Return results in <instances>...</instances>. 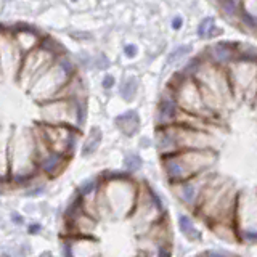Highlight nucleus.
Here are the masks:
<instances>
[{"label": "nucleus", "instance_id": "obj_1", "mask_svg": "<svg viewBox=\"0 0 257 257\" xmlns=\"http://www.w3.org/2000/svg\"><path fill=\"white\" fill-rule=\"evenodd\" d=\"M161 169L169 185L179 183L193 177L215 171L219 161L217 150H183L174 155L159 158Z\"/></svg>", "mask_w": 257, "mask_h": 257}, {"label": "nucleus", "instance_id": "obj_2", "mask_svg": "<svg viewBox=\"0 0 257 257\" xmlns=\"http://www.w3.org/2000/svg\"><path fill=\"white\" fill-rule=\"evenodd\" d=\"M100 175L103 179L100 191L109 207L111 219H128L137 203L140 182L124 171H104Z\"/></svg>", "mask_w": 257, "mask_h": 257}, {"label": "nucleus", "instance_id": "obj_3", "mask_svg": "<svg viewBox=\"0 0 257 257\" xmlns=\"http://www.w3.org/2000/svg\"><path fill=\"white\" fill-rule=\"evenodd\" d=\"M74 74H77L74 63L68 56L60 55L52 66L31 85L29 92L32 100L37 101L39 104L53 100Z\"/></svg>", "mask_w": 257, "mask_h": 257}, {"label": "nucleus", "instance_id": "obj_4", "mask_svg": "<svg viewBox=\"0 0 257 257\" xmlns=\"http://www.w3.org/2000/svg\"><path fill=\"white\" fill-rule=\"evenodd\" d=\"M225 71L235 100H244L252 104L257 96V60L239 55Z\"/></svg>", "mask_w": 257, "mask_h": 257}, {"label": "nucleus", "instance_id": "obj_5", "mask_svg": "<svg viewBox=\"0 0 257 257\" xmlns=\"http://www.w3.org/2000/svg\"><path fill=\"white\" fill-rule=\"evenodd\" d=\"M32 131L40 137L48 150L64 155L69 159L74 156L79 139L82 135V131L74 125H52L45 122H37Z\"/></svg>", "mask_w": 257, "mask_h": 257}, {"label": "nucleus", "instance_id": "obj_6", "mask_svg": "<svg viewBox=\"0 0 257 257\" xmlns=\"http://www.w3.org/2000/svg\"><path fill=\"white\" fill-rule=\"evenodd\" d=\"M171 90H172L174 98L180 109L191 112V114H196V116L209 117V119L215 120V122H219V119H215L211 112L207 111L206 104L203 101V95H201L199 84L196 82L195 77L182 72L180 79L174 80L171 84Z\"/></svg>", "mask_w": 257, "mask_h": 257}, {"label": "nucleus", "instance_id": "obj_7", "mask_svg": "<svg viewBox=\"0 0 257 257\" xmlns=\"http://www.w3.org/2000/svg\"><path fill=\"white\" fill-rule=\"evenodd\" d=\"M235 225L238 228L239 243L257 244V191L246 193L244 190H239Z\"/></svg>", "mask_w": 257, "mask_h": 257}, {"label": "nucleus", "instance_id": "obj_8", "mask_svg": "<svg viewBox=\"0 0 257 257\" xmlns=\"http://www.w3.org/2000/svg\"><path fill=\"white\" fill-rule=\"evenodd\" d=\"M60 55H53L44 50L42 47H36L34 50L23 55V60L18 71V80L23 88H31V85L52 66Z\"/></svg>", "mask_w": 257, "mask_h": 257}, {"label": "nucleus", "instance_id": "obj_9", "mask_svg": "<svg viewBox=\"0 0 257 257\" xmlns=\"http://www.w3.org/2000/svg\"><path fill=\"white\" fill-rule=\"evenodd\" d=\"M214 174H215V171L201 174V175L193 177V179L169 185V188H171L174 198L179 201V204L183 206L188 212L193 214L198 209L199 201H201V198H203V193H204L207 183L212 179Z\"/></svg>", "mask_w": 257, "mask_h": 257}, {"label": "nucleus", "instance_id": "obj_10", "mask_svg": "<svg viewBox=\"0 0 257 257\" xmlns=\"http://www.w3.org/2000/svg\"><path fill=\"white\" fill-rule=\"evenodd\" d=\"M77 98H55L39 104V122L52 125H74L76 124ZM79 128V127H77Z\"/></svg>", "mask_w": 257, "mask_h": 257}, {"label": "nucleus", "instance_id": "obj_11", "mask_svg": "<svg viewBox=\"0 0 257 257\" xmlns=\"http://www.w3.org/2000/svg\"><path fill=\"white\" fill-rule=\"evenodd\" d=\"M61 257H101L100 241L95 236L63 235Z\"/></svg>", "mask_w": 257, "mask_h": 257}, {"label": "nucleus", "instance_id": "obj_12", "mask_svg": "<svg viewBox=\"0 0 257 257\" xmlns=\"http://www.w3.org/2000/svg\"><path fill=\"white\" fill-rule=\"evenodd\" d=\"M69 158H66L64 155H60V153L47 150L42 155H39L37 158V167L39 172L42 174L45 179L53 180L58 175H61L64 172V169L69 164Z\"/></svg>", "mask_w": 257, "mask_h": 257}, {"label": "nucleus", "instance_id": "obj_13", "mask_svg": "<svg viewBox=\"0 0 257 257\" xmlns=\"http://www.w3.org/2000/svg\"><path fill=\"white\" fill-rule=\"evenodd\" d=\"M179 104H177L172 90H167L159 98L156 109V127L159 125H171L175 124L177 114H179Z\"/></svg>", "mask_w": 257, "mask_h": 257}, {"label": "nucleus", "instance_id": "obj_14", "mask_svg": "<svg viewBox=\"0 0 257 257\" xmlns=\"http://www.w3.org/2000/svg\"><path fill=\"white\" fill-rule=\"evenodd\" d=\"M207 53V58L214 64L220 68H227L230 63H233L239 56V48L238 45L230 42H217L209 48Z\"/></svg>", "mask_w": 257, "mask_h": 257}, {"label": "nucleus", "instance_id": "obj_15", "mask_svg": "<svg viewBox=\"0 0 257 257\" xmlns=\"http://www.w3.org/2000/svg\"><path fill=\"white\" fill-rule=\"evenodd\" d=\"M177 227H179L180 235L188 241V243H201L203 241V231L198 227L196 217L188 211H182L177 215Z\"/></svg>", "mask_w": 257, "mask_h": 257}, {"label": "nucleus", "instance_id": "obj_16", "mask_svg": "<svg viewBox=\"0 0 257 257\" xmlns=\"http://www.w3.org/2000/svg\"><path fill=\"white\" fill-rule=\"evenodd\" d=\"M207 228L222 243H228V244L239 243L238 228L233 220H215L207 223Z\"/></svg>", "mask_w": 257, "mask_h": 257}, {"label": "nucleus", "instance_id": "obj_17", "mask_svg": "<svg viewBox=\"0 0 257 257\" xmlns=\"http://www.w3.org/2000/svg\"><path fill=\"white\" fill-rule=\"evenodd\" d=\"M114 125L124 137H135L140 132L142 120H140L139 112L135 109H127L124 112H120L119 116H116Z\"/></svg>", "mask_w": 257, "mask_h": 257}, {"label": "nucleus", "instance_id": "obj_18", "mask_svg": "<svg viewBox=\"0 0 257 257\" xmlns=\"http://www.w3.org/2000/svg\"><path fill=\"white\" fill-rule=\"evenodd\" d=\"M101 142H103V132H101V128L93 125L90 131H88L85 140L82 143V148H80V156H82V158H90V156H93L95 153L98 151Z\"/></svg>", "mask_w": 257, "mask_h": 257}, {"label": "nucleus", "instance_id": "obj_19", "mask_svg": "<svg viewBox=\"0 0 257 257\" xmlns=\"http://www.w3.org/2000/svg\"><path fill=\"white\" fill-rule=\"evenodd\" d=\"M10 135L0 132V179L10 180Z\"/></svg>", "mask_w": 257, "mask_h": 257}, {"label": "nucleus", "instance_id": "obj_20", "mask_svg": "<svg viewBox=\"0 0 257 257\" xmlns=\"http://www.w3.org/2000/svg\"><path fill=\"white\" fill-rule=\"evenodd\" d=\"M101 183H103V179H101V175H100V174H98V175H93V177H88V179L82 180V182H80V183L77 185L76 191H77L82 198L90 196V195H95V193L100 190Z\"/></svg>", "mask_w": 257, "mask_h": 257}, {"label": "nucleus", "instance_id": "obj_21", "mask_svg": "<svg viewBox=\"0 0 257 257\" xmlns=\"http://www.w3.org/2000/svg\"><path fill=\"white\" fill-rule=\"evenodd\" d=\"M145 163L142 156L139 155V153H127V155L124 156V161H122V171L127 172L128 175H137L142 169H143Z\"/></svg>", "mask_w": 257, "mask_h": 257}, {"label": "nucleus", "instance_id": "obj_22", "mask_svg": "<svg viewBox=\"0 0 257 257\" xmlns=\"http://www.w3.org/2000/svg\"><path fill=\"white\" fill-rule=\"evenodd\" d=\"M137 92H139V80L135 77H127L125 80H122V84L119 87V95L124 101H132Z\"/></svg>", "mask_w": 257, "mask_h": 257}, {"label": "nucleus", "instance_id": "obj_23", "mask_svg": "<svg viewBox=\"0 0 257 257\" xmlns=\"http://www.w3.org/2000/svg\"><path fill=\"white\" fill-rule=\"evenodd\" d=\"M219 28H215V21L214 18H204L198 24V36L201 39H212L217 34H220V31H217Z\"/></svg>", "mask_w": 257, "mask_h": 257}, {"label": "nucleus", "instance_id": "obj_24", "mask_svg": "<svg viewBox=\"0 0 257 257\" xmlns=\"http://www.w3.org/2000/svg\"><path fill=\"white\" fill-rule=\"evenodd\" d=\"M47 180L45 177H42L39 182H36L32 187H29L28 190L23 191V196L24 198H29V199H37V198H42L47 195Z\"/></svg>", "mask_w": 257, "mask_h": 257}, {"label": "nucleus", "instance_id": "obj_25", "mask_svg": "<svg viewBox=\"0 0 257 257\" xmlns=\"http://www.w3.org/2000/svg\"><path fill=\"white\" fill-rule=\"evenodd\" d=\"M241 15L247 16L257 24V0H241Z\"/></svg>", "mask_w": 257, "mask_h": 257}, {"label": "nucleus", "instance_id": "obj_26", "mask_svg": "<svg viewBox=\"0 0 257 257\" xmlns=\"http://www.w3.org/2000/svg\"><path fill=\"white\" fill-rule=\"evenodd\" d=\"M190 52H191V47H190V45H182V47H179V48H175V50H174L171 55H169L167 63L174 64V63H177V61H180V60H183L185 56H187Z\"/></svg>", "mask_w": 257, "mask_h": 257}, {"label": "nucleus", "instance_id": "obj_27", "mask_svg": "<svg viewBox=\"0 0 257 257\" xmlns=\"http://www.w3.org/2000/svg\"><path fill=\"white\" fill-rule=\"evenodd\" d=\"M201 257H236V255L230 254L225 249H207V251L201 252Z\"/></svg>", "mask_w": 257, "mask_h": 257}, {"label": "nucleus", "instance_id": "obj_28", "mask_svg": "<svg viewBox=\"0 0 257 257\" xmlns=\"http://www.w3.org/2000/svg\"><path fill=\"white\" fill-rule=\"evenodd\" d=\"M10 220H12V223L15 225V227H23V225L26 223V217H24V214H21L18 211H12L10 212Z\"/></svg>", "mask_w": 257, "mask_h": 257}, {"label": "nucleus", "instance_id": "obj_29", "mask_svg": "<svg viewBox=\"0 0 257 257\" xmlns=\"http://www.w3.org/2000/svg\"><path fill=\"white\" fill-rule=\"evenodd\" d=\"M26 231L29 233L31 236H37V235H40V233L44 231V225L40 222H31L26 227Z\"/></svg>", "mask_w": 257, "mask_h": 257}, {"label": "nucleus", "instance_id": "obj_30", "mask_svg": "<svg viewBox=\"0 0 257 257\" xmlns=\"http://www.w3.org/2000/svg\"><path fill=\"white\" fill-rule=\"evenodd\" d=\"M101 85H103V88L104 90H109V88H112L116 85V79L112 77L111 74H106L103 77V80H101Z\"/></svg>", "mask_w": 257, "mask_h": 257}, {"label": "nucleus", "instance_id": "obj_31", "mask_svg": "<svg viewBox=\"0 0 257 257\" xmlns=\"http://www.w3.org/2000/svg\"><path fill=\"white\" fill-rule=\"evenodd\" d=\"M23 211H24V214L34 215V214H37L40 211V209H39L37 203H26V204H24V207H23Z\"/></svg>", "mask_w": 257, "mask_h": 257}, {"label": "nucleus", "instance_id": "obj_32", "mask_svg": "<svg viewBox=\"0 0 257 257\" xmlns=\"http://www.w3.org/2000/svg\"><path fill=\"white\" fill-rule=\"evenodd\" d=\"M95 64H96V68H98V69H106L109 66V61H108V58L104 55H98V56H96V60H95Z\"/></svg>", "mask_w": 257, "mask_h": 257}, {"label": "nucleus", "instance_id": "obj_33", "mask_svg": "<svg viewBox=\"0 0 257 257\" xmlns=\"http://www.w3.org/2000/svg\"><path fill=\"white\" fill-rule=\"evenodd\" d=\"M124 53L127 58H134V56H137V53H139V48H137L135 44H128L124 47Z\"/></svg>", "mask_w": 257, "mask_h": 257}, {"label": "nucleus", "instance_id": "obj_34", "mask_svg": "<svg viewBox=\"0 0 257 257\" xmlns=\"http://www.w3.org/2000/svg\"><path fill=\"white\" fill-rule=\"evenodd\" d=\"M182 26H183V18H182V16H174L172 21H171V28L174 31H179Z\"/></svg>", "mask_w": 257, "mask_h": 257}, {"label": "nucleus", "instance_id": "obj_35", "mask_svg": "<svg viewBox=\"0 0 257 257\" xmlns=\"http://www.w3.org/2000/svg\"><path fill=\"white\" fill-rule=\"evenodd\" d=\"M153 145H155V140H151V139H148V137H142L140 139V147L142 148H145V150H148L150 147H153Z\"/></svg>", "mask_w": 257, "mask_h": 257}, {"label": "nucleus", "instance_id": "obj_36", "mask_svg": "<svg viewBox=\"0 0 257 257\" xmlns=\"http://www.w3.org/2000/svg\"><path fill=\"white\" fill-rule=\"evenodd\" d=\"M2 74H4V69H2V61H0V77H2Z\"/></svg>", "mask_w": 257, "mask_h": 257}, {"label": "nucleus", "instance_id": "obj_37", "mask_svg": "<svg viewBox=\"0 0 257 257\" xmlns=\"http://www.w3.org/2000/svg\"><path fill=\"white\" fill-rule=\"evenodd\" d=\"M0 204H2V191H0Z\"/></svg>", "mask_w": 257, "mask_h": 257}, {"label": "nucleus", "instance_id": "obj_38", "mask_svg": "<svg viewBox=\"0 0 257 257\" xmlns=\"http://www.w3.org/2000/svg\"><path fill=\"white\" fill-rule=\"evenodd\" d=\"M71 2H77V0H71Z\"/></svg>", "mask_w": 257, "mask_h": 257}, {"label": "nucleus", "instance_id": "obj_39", "mask_svg": "<svg viewBox=\"0 0 257 257\" xmlns=\"http://www.w3.org/2000/svg\"><path fill=\"white\" fill-rule=\"evenodd\" d=\"M0 34H2V29H0Z\"/></svg>", "mask_w": 257, "mask_h": 257}, {"label": "nucleus", "instance_id": "obj_40", "mask_svg": "<svg viewBox=\"0 0 257 257\" xmlns=\"http://www.w3.org/2000/svg\"><path fill=\"white\" fill-rule=\"evenodd\" d=\"M236 2H241V0H236Z\"/></svg>", "mask_w": 257, "mask_h": 257}]
</instances>
